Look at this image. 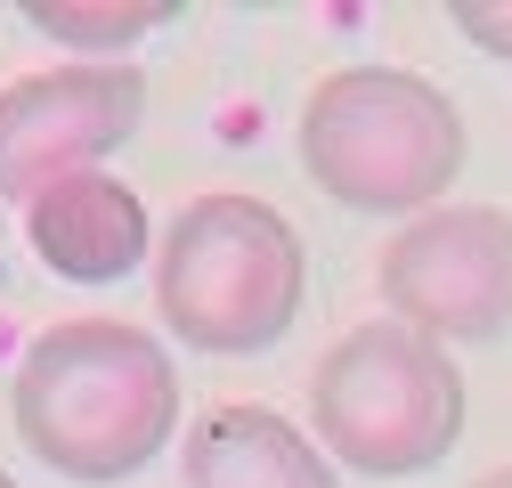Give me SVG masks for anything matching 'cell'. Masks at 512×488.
Here are the masks:
<instances>
[{"instance_id":"obj_1","label":"cell","mask_w":512,"mask_h":488,"mask_svg":"<svg viewBox=\"0 0 512 488\" xmlns=\"http://www.w3.org/2000/svg\"><path fill=\"white\" fill-rule=\"evenodd\" d=\"M9 415L49 472L114 488L179 440V366L155 326L66 318L25 342L9 375Z\"/></svg>"},{"instance_id":"obj_2","label":"cell","mask_w":512,"mask_h":488,"mask_svg":"<svg viewBox=\"0 0 512 488\" xmlns=\"http://www.w3.org/2000/svg\"><path fill=\"white\" fill-rule=\"evenodd\" d=\"M301 179L342 212L423 220L464 179V114L415 66H334L293 122Z\"/></svg>"},{"instance_id":"obj_3","label":"cell","mask_w":512,"mask_h":488,"mask_svg":"<svg viewBox=\"0 0 512 488\" xmlns=\"http://www.w3.org/2000/svg\"><path fill=\"white\" fill-rule=\"evenodd\" d=\"M301 293H309L301 228L269 196L212 188L179 204L155 244V310L187 350L212 358L277 350L301 318Z\"/></svg>"},{"instance_id":"obj_4","label":"cell","mask_w":512,"mask_h":488,"mask_svg":"<svg viewBox=\"0 0 512 488\" xmlns=\"http://www.w3.org/2000/svg\"><path fill=\"white\" fill-rule=\"evenodd\" d=\"M464 415V366L447 358V342L399 318L350 326L309 375V432L358 480H415L447 464L464 440Z\"/></svg>"},{"instance_id":"obj_5","label":"cell","mask_w":512,"mask_h":488,"mask_svg":"<svg viewBox=\"0 0 512 488\" xmlns=\"http://www.w3.org/2000/svg\"><path fill=\"white\" fill-rule=\"evenodd\" d=\"M382 310L431 342L512 334V212L439 204L382 244Z\"/></svg>"},{"instance_id":"obj_6","label":"cell","mask_w":512,"mask_h":488,"mask_svg":"<svg viewBox=\"0 0 512 488\" xmlns=\"http://www.w3.org/2000/svg\"><path fill=\"white\" fill-rule=\"evenodd\" d=\"M139 114H147V74L122 66V57L114 66L66 57V66L17 74L0 90V196L33 204L57 179L98 171L139 131Z\"/></svg>"},{"instance_id":"obj_7","label":"cell","mask_w":512,"mask_h":488,"mask_svg":"<svg viewBox=\"0 0 512 488\" xmlns=\"http://www.w3.org/2000/svg\"><path fill=\"white\" fill-rule=\"evenodd\" d=\"M25 236H33L41 269H57L66 285H114V277H131L155 253V220H147L139 188L114 179L106 163L41 188L25 204Z\"/></svg>"},{"instance_id":"obj_8","label":"cell","mask_w":512,"mask_h":488,"mask_svg":"<svg viewBox=\"0 0 512 488\" xmlns=\"http://www.w3.org/2000/svg\"><path fill=\"white\" fill-rule=\"evenodd\" d=\"M187 488H342V464L317 448L309 432H293V415L236 399L212 407L179 448Z\"/></svg>"},{"instance_id":"obj_9","label":"cell","mask_w":512,"mask_h":488,"mask_svg":"<svg viewBox=\"0 0 512 488\" xmlns=\"http://www.w3.org/2000/svg\"><path fill=\"white\" fill-rule=\"evenodd\" d=\"M17 17L57 49H82L90 66H114V49H139L147 33H163L179 0H25Z\"/></svg>"},{"instance_id":"obj_10","label":"cell","mask_w":512,"mask_h":488,"mask_svg":"<svg viewBox=\"0 0 512 488\" xmlns=\"http://www.w3.org/2000/svg\"><path fill=\"white\" fill-rule=\"evenodd\" d=\"M447 25H456L472 49H488V57H512V0H456Z\"/></svg>"},{"instance_id":"obj_11","label":"cell","mask_w":512,"mask_h":488,"mask_svg":"<svg viewBox=\"0 0 512 488\" xmlns=\"http://www.w3.org/2000/svg\"><path fill=\"white\" fill-rule=\"evenodd\" d=\"M472 488H512V464H504V472H480Z\"/></svg>"},{"instance_id":"obj_12","label":"cell","mask_w":512,"mask_h":488,"mask_svg":"<svg viewBox=\"0 0 512 488\" xmlns=\"http://www.w3.org/2000/svg\"><path fill=\"white\" fill-rule=\"evenodd\" d=\"M0 488H17V480H9V472H0Z\"/></svg>"}]
</instances>
